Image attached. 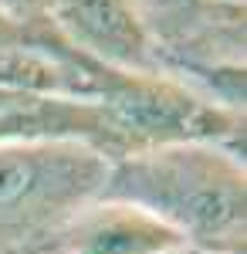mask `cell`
<instances>
[{
  "instance_id": "7",
  "label": "cell",
  "mask_w": 247,
  "mask_h": 254,
  "mask_svg": "<svg viewBox=\"0 0 247 254\" xmlns=\"http://www.w3.org/2000/svg\"><path fill=\"white\" fill-rule=\"evenodd\" d=\"M64 254H170L186 248L166 224L132 203L92 200L61 227Z\"/></svg>"
},
{
  "instance_id": "9",
  "label": "cell",
  "mask_w": 247,
  "mask_h": 254,
  "mask_svg": "<svg viewBox=\"0 0 247 254\" xmlns=\"http://www.w3.org/2000/svg\"><path fill=\"white\" fill-rule=\"evenodd\" d=\"M58 234H61V231H58ZM58 234L44 237V241H34V244H24V248H14V251H3V254H64Z\"/></svg>"
},
{
  "instance_id": "1",
  "label": "cell",
  "mask_w": 247,
  "mask_h": 254,
  "mask_svg": "<svg viewBox=\"0 0 247 254\" xmlns=\"http://www.w3.org/2000/svg\"><path fill=\"white\" fill-rule=\"evenodd\" d=\"M98 200L152 214L196 254H247L244 153L220 142H170L112 159Z\"/></svg>"
},
{
  "instance_id": "4",
  "label": "cell",
  "mask_w": 247,
  "mask_h": 254,
  "mask_svg": "<svg viewBox=\"0 0 247 254\" xmlns=\"http://www.w3.org/2000/svg\"><path fill=\"white\" fill-rule=\"evenodd\" d=\"M115 68L81 55L55 31L48 17L10 20L0 14V85L38 95L102 102Z\"/></svg>"
},
{
  "instance_id": "8",
  "label": "cell",
  "mask_w": 247,
  "mask_h": 254,
  "mask_svg": "<svg viewBox=\"0 0 247 254\" xmlns=\"http://www.w3.org/2000/svg\"><path fill=\"white\" fill-rule=\"evenodd\" d=\"M0 14L10 20H41L44 0H0Z\"/></svg>"
},
{
  "instance_id": "6",
  "label": "cell",
  "mask_w": 247,
  "mask_h": 254,
  "mask_svg": "<svg viewBox=\"0 0 247 254\" xmlns=\"http://www.w3.org/2000/svg\"><path fill=\"white\" fill-rule=\"evenodd\" d=\"M71 139L98 149L112 163L119 156L109 112L98 102L58 98L0 85V142H48Z\"/></svg>"
},
{
  "instance_id": "2",
  "label": "cell",
  "mask_w": 247,
  "mask_h": 254,
  "mask_svg": "<svg viewBox=\"0 0 247 254\" xmlns=\"http://www.w3.org/2000/svg\"><path fill=\"white\" fill-rule=\"evenodd\" d=\"M159 75L207 102L244 112L247 3L244 0H132Z\"/></svg>"
},
{
  "instance_id": "5",
  "label": "cell",
  "mask_w": 247,
  "mask_h": 254,
  "mask_svg": "<svg viewBox=\"0 0 247 254\" xmlns=\"http://www.w3.org/2000/svg\"><path fill=\"white\" fill-rule=\"evenodd\" d=\"M44 17L81 55L129 75H159L132 0H44Z\"/></svg>"
},
{
  "instance_id": "3",
  "label": "cell",
  "mask_w": 247,
  "mask_h": 254,
  "mask_svg": "<svg viewBox=\"0 0 247 254\" xmlns=\"http://www.w3.org/2000/svg\"><path fill=\"white\" fill-rule=\"evenodd\" d=\"M109 159L71 139L0 142V254L55 237L98 200Z\"/></svg>"
},
{
  "instance_id": "10",
  "label": "cell",
  "mask_w": 247,
  "mask_h": 254,
  "mask_svg": "<svg viewBox=\"0 0 247 254\" xmlns=\"http://www.w3.org/2000/svg\"><path fill=\"white\" fill-rule=\"evenodd\" d=\"M170 254H196V251H190V248H176V251H170Z\"/></svg>"
}]
</instances>
